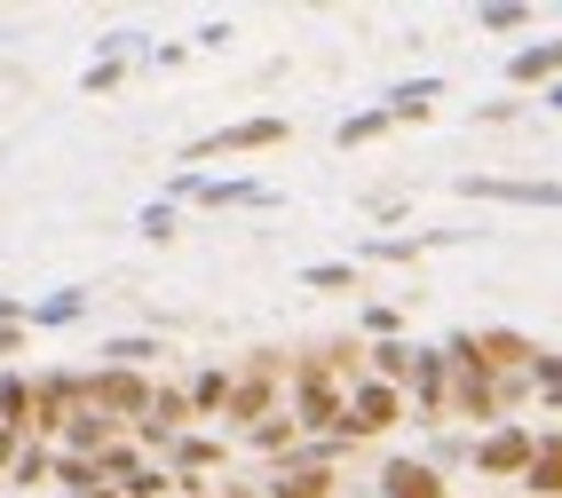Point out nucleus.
<instances>
[{"label": "nucleus", "mask_w": 562, "mask_h": 498, "mask_svg": "<svg viewBox=\"0 0 562 498\" xmlns=\"http://www.w3.org/2000/svg\"><path fill=\"white\" fill-rule=\"evenodd\" d=\"M151 396H159V388H151L143 372H111V364L80 380V404H95L103 419H143V411H151Z\"/></svg>", "instance_id": "1"}, {"label": "nucleus", "mask_w": 562, "mask_h": 498, "mask_svg": "<svg viewBox=\"0 0 562 498\" xmlns=\"http://www.w3.org/2000/svg\"><path fill=\"white\" fill-rule=\"evenodd\" d=\"M285 143V120H238V127H214V135H199L191 143V167H206V159H246V150H278Z\"/></svg>", "instance_id": "2"}, {"label": "nucleus", "mask_w": 562, "mask_h": 498, "mask_svg": "<svg viewBox=\"0 0 562 498\" xmlns=\"http://www.w3.org/2000/svg\"><path fill=\"white\" fill-rule=\"evenodd\" d=\"M404 419V396L389 388V380H357L349 388V419H341V443H357V435H389Z\"/></svg>", "instance_id": "3"}, {"label": "nucleus", "mask_w": 562, "mask_h": 498, "mask_svg": "<svg viewBox=\"0 0 562 498\" xmlns=\"http://www.w3.org/2000/svg\"><path fill=\"white\" fill-rule=\"evenodd\" d=\"M460 199H499V206H554V214H562V182H531V174H460Z\"/></svg>", "instance_id": "4"}, {"label": "nucleus", "mask_w": 562, "mask_h": 498, "mask_svg": "<svg viewBox=\"0 0 562 498\" xmlns=\"http://www.w3.org/2000/svg\"><path fill=\"white\" fill-rule=\"evenodd\" d=\"M175 199H191V206H278V190L270 182H206V174H175V190H167V206Z\"/></svg>", "instance_id": "5"}, {"label": "nucleus", "mask_w": 562, "mask_h": 498, "mask_svg": "<svg viewBox=\"0 0 562 498\" xmlns=\"http://www.w3.org/2000/svg\"><path fill=\"white\" fill-rule=\"evenodd\" d=\"M270 396H278V364L270 356H261L246 380H231V404H222V419H231V428H261V419H270Z\"/></svg>", "instance_id": "6"}, {"label": "nucleus", "mask_w": 562, "mask_h": 498, "mask_svg": "<svg viewBox=\"0 0 562 498\" xmlns=\"http://www.w3.org/2000/svg\"><path fill=\"white\" fill-rule=\"evenodd\" d=\"M531 451H539V435H531V428H492V435L475 443V467H483V475H499V483H522Z\"/></svg>", "instance_id": "7"}, {"label": "nucleus", "mask_w": 562, "mask_h": 498, "mask_svg": "<svg viewBox=\"0 0 562 498\" xmlns=\"http://www.w3.org/2000/svg\"><path fill=\"white\" fill-rule=\"evenodd\" d=\"M381 498H452V490H443L436 459H389V467H381Z\"/></svg>", "instance_id": "8"}, {"label": "nucleus", "mask_w": 562, "mask_h": 498, "mask_svg": "<svg viewBox=\"0 0 562 498\" xmlns=\"http://www.w3.org/2000/svg\"><path fill=\"white\" fill-rule=\"evenodd\" d=\"M111 428H120V419H103L95 404H80L64 419V435H56V451H71V459H103L111 451Z\"/></svg>", "instance_id": "9"}, {"label": "nucleus", "mask_w": 562, "mask_h": 498, "mask_svg": "<svg viewBox=\"0 0 562 498\" xmlns=\"http://www.w3.org/2000/svg\"><path fill=\"white\" fill-rule=\"evenodd\" d=\"M412 396H420L428 419L452 404V356H443V349H420V364H412Z\"/></svg>", "instance_id": "10"}, {"label": "nucleus", "mask_w": 562, "mask_h": 498, "mask_svg": "<svg viewBox=\"0 0 562 498\" xmlns=\"http://www.w3.org/2000/svg\"><path fill=\"white\" fill-rule=\"evenodd\" d=\"M507 80H515V88H539V80H554V88H562V41H531V48H515V56H507Z\"/></svg>", "instance_id": "11"}, {"label": "nucleus", "mask_w": 562, "mask_h": 498, "mask_svg": "<svg viewBox=\"0 0 562 498\" xmlns=\"http://www.w3.org/2000/svg\"><path fill=\"white\" fill-rule=\"evenodd\" d=\"M182 419H191V388H159L151 411H143V435H151V443H175Z\"/></svg>", "instance_id": "12"}, {"label": "nucleus", "mask_w": 562, "mask_h": 498, "mask_svg": "<svg viewBox=\"0 0 562 498\" xmlns=\"http://www.w3.org/2000/svg\"><path fill=\"white\" fill-rule=\"evenodd\" d=\"M522 490H531V498H562V435H539L531 467H522Z\"/></svg>", "instance_id": "13"}, {"label": "nucleus", "mask_w": 562, "mask_h": 498, "mask_svg": "<svg viewBox=\"0 0 562 498\" xmlns=\"http://www.w3.org/2000/svg\"><path fill=\"white\" fill-rule=\"evenodd\" d=\"M270 498H333V467H293V459H285Z\"/></svg>", "instance_id": "14"}, {"label": "nucleus", "mask_w": 562, "mask_h": 498, "mask_svg": "<svg viewBox=\"0 0 562 498\" xmlns=\"http://www.w3.org/2000/svg\"><path fill=\"white\" fill-rule=\"evenodd\" d=\"M436 95H443V80H404V88H389V120H428L436 111Z\"/></svg>", "instance_id": "15"}, {"label": "nucleus", "mask_w": 562, "mask_h": 498, "mask_svg": "<svg viewBox=\"0 0 562 498\" xmlns=\"http://www.w3.org/2000/svg\"><path fill=\"white\" fill-rule=\"evenodd\" d=\"M0 419H9L16 435H32V380L24 372H0Z\"/></svg>", "instance_id": "16"}, {"label": "nucleus", "mask_w": 562, "mask_h": 498, "mask_svg": "<svg viewBox=\"0 0 562 498\" xmlns=\"http://www.w3.org/2000/svg\"><path fill=\"white\" fill-rule=\"evenodd\" d=\"M293 435H302V419H293V411H270L246 443H254V451H270V459H293Z\"/></svg>", "instance_id": "17"}, {"label": "nucleus", "mask_w": 562, "mask_h": 498, "mask_svg": "<svg viewBox=\"0 0 562 498\" xmlns=\"http://www.w3.org/2000/svg\"><path fill=\"white\" fill-rule=\"evenodd\" d=\"M48 475H56V443H24L16 467H9V483H16L24 498H32V483H48Z\"/></svg>", "instance_id": "18"}, {"label": "nucleus", "mask_w": 562, "mask_h": 498, "mask_svg": "<svg viewBox=\"0 0 562 498\" xmlns=\"http://www.w3.org/2000/svg\"><path fill=\"white\" fill-rule=\"evenodd\" d=\"M80 317H88V293H48L24 309V325H80Z\"/></svg>", "instance_id": "19"}, {"label": "nucleus", "mask_w": 562, "mask_h": 498, "mask_svg": "<svg viewBox=\"0 0 562 498\" xmlns=\"http://www.w3.org/2000/svg\"><path fill=\"white\" fill-rule=\"evenodd\" d=\"M151 356H159V340H143V332H120V340H103V364H111V372H143Z\"/></svg>", "instance_id": "20"}, {"label": "nucleus", "mask_w": 562, "mask_h": 498, "mask_svg": "<svg viewBox=\"0 0 562 498\" xmlns=\"http://www.w3.org/2000/svg\"><path fill=\"white\" fill-rule=\"evenodd\" d=\"M175 467H182V475L222 467V443H214V435H175Z\"/></svg>", "instance_id": "21"}, {"label": "nucleus", "mask_w": 562, "mask_h": 498, "mask_svg": "<svg viewBox=\"0 0 562 498\" xmlns=\"http://www.w3.org/2000/svg\"><path fill=\"white\" fill-rule=\"evenodd\" d=\"M412 364H420V349H404V340H381V349H372V380H412Z\"/></svg>", "instance_id": "22"}, {"label": "nucleus", "mask_w": 562, "mask_h": 498, "mask_svg": "<svg viewBox=\"0 0 562 498\" xmlns=\"http://www.w3.org/2000/svg\"><path fill=\"white\" fill-rule=\"evenodd\" d=\"M396 120H389V111H357V120H341V127H333V143H341V150H357V143H372V135H389Z\"/></svg>", "instance_id": "23"}, {"label": "nucleus", "mask_w": 562, "mask_h": 498, "mask_svg": "<svg viewBox=\"0 0 562 498\" xmlns=\"http://www.w3.org/2000/svg\"><path fill=\"white\" fill-rule=\"evenodd\" d=\"M443 238V229H428V238H364V261H412V253H428Z\"/></svg>", "instance_id": "24"}, {"label": "nucleus", "mask_w": 562, "mask_h": 498, "mask_svg": "<svg viewBox=\"0 0 562 498\" xmlns=\"http://www.w3.org/2000/svg\"><path fill=\"white\" fill-rule=\"evenodd\" d=\"M56 483H64L71 498H80V490H95L103 475H95V459H71V451H56Z\"/></svg>", "instance_id": "25"}, {"label": "nucleus", "mask_w": 562, "mask_h": 498, "mask_svg": "<svg viewBox=\"0 0 562 498\" xmlns=\"http://www.w3.org/2000/svg\"><path fill=\"white\" fill-rule=\"evenodd\" d=\"M231 404V372H199L191 380V411H222Z\"/></svg>", "instance_id": "26"}, {"label": "nucleus", "mask_w": 562, "mask_h": 498, "mask_svg": "<svg viewBox=\"0 0 562 498\" xmlns=\"http://www.w3.org/2000/svg\"><path fill=\"white\" fill-rule=\"evenodd\" d=\"M302 285H317V293H341V285H357V270H349V261H310V270H302Z\"/></svg>", "instance_id": "27"}, {"label": "nucleus", "mask_w": 562, "mask_h": 498, "mask_svg": "<svg viewBox=\"0 0 562 498\" xmlns=\"http://www.w3.org/2000/svg\"><path fill=\"white\" fill-rule=\"evenodd\" d=\"M475 24H483V32H522V24H531V9H522V0H499V9H475Z\"/></svg>", "instance_id": "28"}, {"label": "nucleus", "mask_w": 562, "mask_h": 498, "mask_svg": "<svg viewBox=\"0 0 562 498\" xmlns=\"http://www.w3.org/2000/svg\"><path fill=\"white\" fill-rule=\"evenodd\" d=\"M531 380H539L547 396H562V356H554V349H539V356H531Z\"/></svg>", "instance_id": "29"}, {"label": "nucleus", "mask_w": 562, "mask_h": 498, "mask_svg": "<svg viewBox=\"0 0 562 498\" xmlns=\"http://www.w3.org/2000/svg\"><path fill=\"white\" fill-rule=\"evenodd\" d=\"M135 229H143L151 246H159V238H175V206H143V222H135Z\"/></svg>", "instance_id": "30"}, {"label": "nucleus", "mask_w": 562, "mask_h": 498, "mask_svg": "<svg viewBox=\"0 0 562 498\" xmlns=\"http://www.w3.org/2000/svg\"><path fill=\"white\" fill-rule=\"evenodd\" d=\"M127 80V64H88V95H103V88H120Z\"/></svg>", "instance_id": "31"}, {"label": "nucleus", "mask_w": 562, "mask_h": 498, "mask_svg": "<svg viewBox=\"0 0 562 498\" xmlns=\"http://www.w3.org/2000/svg\"><path fill=\"white\" fill-rule=\"evenodd\" d=\"M16 451H24V435L9 428V419H0V475H9V467H16Z\"/></svg>", "instance_id": "32"}, {"label": "nucleus", "mask_w": 562, "mask_h": 498, "mask_svg": "<svg viewBox=\"0 0 562 498\" xmlns=\"http://www.w3.org/2000/svg\"><path fill=\"white\" fill-rule=\"evenodd\" d=\"M24 349V317H0V356H16Z\"/></svg>", "instance_id": "33"}, {"label": "nucleus", "mask_w": 562, "mask_h": 498, "mask_svg": "<svg viewBox=\"0 0 562 498\" xmlns=\"http://www.w3.org/2000/svg\"><path fill=\"white\" fill-rule=\"evenodd\" d=\"M80 498H120V490H111V483H95V490H80Z\"/></svg>", "instance_id": "34"}, {"label": "nucleus", "mask_w": 562, "mask_h": 498, "mask_svg": "<svg viewBox=\"0 0 562 498\" xmlns=\"http://www.w3.org/2000/svg\"><path fill=\"white\" fill-rule=\"evenodd\" d=\"M182 498H206V490H199V483H182Z\"/></svg>", "instance_id": "35"}, {"label": "nucleus", "mask_w": 562, "mask_h": 498, "mask_svg": "<svg viewBox=\"0 0 562 498\" xmlns=\"http://www.w3.org/2000/svg\"><path fill=\"white\" fill-rule=\"evenodd\" d=\"M547 103H554V111H562V88H547Z\"/></svg>", "instance_id": "36"}, {"label": "nucleus", "mask_w": 562, "mask_h": 498, "mask_svg": "<svg viewBox=\"0 0 562 498\" xmlns=\"http://www.w3.org/2000/svg\"><path fill=\"white\" fill-rule=\"evenodd\" d=\"M231 498H261V490H231Z\"/></svg>", "instance_id": "37"}, {"label": "nucleus", "mask_w": 562, "mask_h": 498, "mask_svg": "<svg viewBox=\"0 0 562 498\" xmlns=\"http://www.w3.org/2000/svg\"><path fill=\"white\" fill-rule=\"evenodd\" d=\"M554 411H562V396H554Z\"/></svg>", "instance_id": "38"}]
</instances>
